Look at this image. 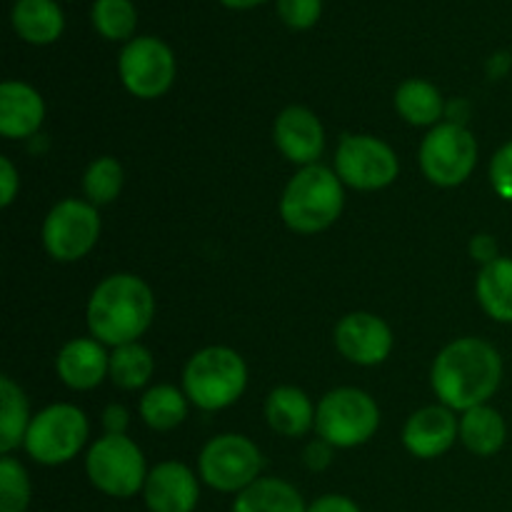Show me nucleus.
I'll return each mask as SVG.
<instances>
[{
  "instance_id": "nucleus-1",
  "label": "nucleus",
  "mask_w": 512,
  "mask_h": 512,
  "mask_svg": "<svg viewBox=\"0 0 512 512\" xmlns=\"http://www.w3.org/2000/svg\"><path fill=\"white\" fill-rule=\"evenodd\" d=\"M430 383L440 405L450 410L478 408L498 393L503 383V358L480 338H458L445 345L430 370Z\"/></svg>"
},
{
  "instance_id": "nucleus-2",
  "label": "nucleus",
  "mask_w": 512,
  "mask_h": 512,
  "mask_svg": "<svg viewBox=\"0 0 512 512\" xmlns=\"http://www.w3.org/2000/svg\"><path fill=\"white\" fill-rule=\"evenodd\" d=\"M88 330L103 345L138 343L155 315L150 285L133 273L108 275L95 285L88 300Z\"/></svg>"
},
{
  "instance_id": "nucleus-3",
  "label": "nucleus",
  "mask_w": 512,
  "mask_h": 512,
  "mask_svg": "<svg viewBox=\"0 0 512 512\" xmlns=\"http://www.w3.org/2000/svg\"><path fill=\"white\" fill-rule=\"evenodd\" d=\"M345 208L343 180L325 165H305L285 185L280 218L293 233L315 235L328 230Z\"/></svg>"
},
{
  "instance_id": "nucleus-4",
  "label": "nucleus",
  "mask_w": 512,
  "mask_h": 512,
  "mask_svg": "<svg viewBox=\"0 0 512 512\" xmlns=\"http://www.w3.org/2000/svg\"><path fill=\"white\" fill-rule=\"evenodd\" d=\"M248 388V365L225 345L198 350L183 370V390L200 410H225L243 398Z\"/></svg>"
},
{
  "instance_id": "nucleus-5",
  "label": "nucleus",
  "mask_w": 512,
  "mask_h": 512,
  "mask_svg": "<svg viewBox=\"0 0 512 512\" xmlns=\"http://www.w3.org/2000/svg\"><path fill=\"white\" fill-rule=\"evenodd\" d=\"M380 428V408L365 390L335 388L315 410V433L333 448H358Z\"/></svg>"
},
{
  "instance_id": "nucleus-6",
  "label": "nucleus",
  "mask_w": 512,
  "mask_h": 512,
  "mask_svg": "<svg viewBox=\"0 0 512 512\" xmlns=\"http://www.w3.org/2000/svg\"><path fill=\"white\" fill-rule=\"evenodd\" d=\"M85 473L95 490L108 498L125 500L143 493L150 470L143 450L128 435H103L88 450Z\"/></svg>"
},
{
  "instance_id": "nucleus-7",
  "label": "nucleus",
  "mask_w": 512,
  "mask_h": 512,
  "mask_svg": "<svg viewBox=\"0 0 512 512\" xmlns=\"http://www.w3.org/2000/svg\"><path fill=\"white\" fill-rule=\"evenodd\" d=\"M88 435L90 425L83 410L70 403H55L33 415L23 448L35 463L53 468L78 458Z\"/></svg>"
},
{
  "instance_id": "nucleus-8",
  "label": "nucleus",
  "mask_w": 512,
  "mask_h": 512,
  "mask_svg": "<svg viewBox=\"0 0 512 512\" xmlns=\"http://www.w3.org/2000/svg\"><path fill=\"white\" fill-rule=\"evenodd\" d=\"M265 460L258 445L238 433L215 435L198 458L200 480L218 493H243L260 480Z\"/></svg>"
},
{
  "instance_id": "nucleus-9",
  "label": "nucleus",
  "mask_w": 512,
  "mask_h": 512,
  "mask_svg": "<svg viewBox=\"0 0 512 512\" xmlns=\"http://www.w3.org/2000/svg\"><path fill=\"white\" fill-rule=\"evenodd\" d=\"M478 165V140L465 125L440 123L420 143V168L438 188H455L473 175Z\"/></svg>"
},
{
  "instance_id": "nucleus-10",
  "label": "nucleus",
  "mask_w": 512,
  "mask_h": 512,
  "mask_svg": "<svg viewBox=\"0 0 512 512\" xmlns=\"http://www.w3.org/2000/svg\"><path fill=\"white\" fill-rule=\"evenodd\" d=\"M100 238L98 208L88 200H60L43 220V245L58 263H75L95 248Z\"/></svg>"
},
{
  "instance_id": "nucleus-11",
  "label": "nucleus",
  "mask_w": 512,
  "mask_h": 512,
  "mask_svg": "<svg viewBox=\"0 0 512 512\" xmlns=\"http://www.w3.org/2000/svg\"><path fill=\"white\" fill-rule=\"evenodd\" d=\"M335 173L355 190H383L395 183L400 163L395 150L375 135H343L335 150Z\"/></svg>"
},
{
  "instance_id": "nucleus-12",
  "label": "nucleus",
  "mask_w": 512,
  "mask_h": 512,
  "mask_svg": "<svg viewBox=\"0 0 512 512\" xmlns=\"http://www.w3.org/2000/svg\"><path fill=\"white\" fill-rule=\"evenodd\" d=\"M118 73L130 95L140 100H155L168 93L173 85L175 55L160 38L140 35L120 50Z\"/></svg>"
},
{
  "instance_id": "nucleus-13",
  "label": "nucleus",
  "mask_w": 512,
  "mask_h": 512,
  "mask_svg": "<svg viewBox=\"0 0 512 512\" xmlns=\"http://www.w3.org/2000/svg\"><path fill=\"white\" fill-rule=\"evenodd\" d=\"M335 348L345 360L355 365H380L393 350V330L383 318L373 313H348L335 325Z\"/></svg>"
},
{
  "instance_id": "nucleus-14",
  "label": "nucleus",
  "mask_w": 512,
  "mask_h": 512,
  "mask_svg": "<svg viewBox=\"0 0 512 512\" xmlns=\"http://www.w3.org/2000/svg\"><path fill=\"white\" fill-rule=\"evenodd\" d=\"M273 140L290 163L315 165L325 148V128L305 105H288L273 123Z\"/></svg>"
},
{
  "instance_id": "nucleus-15",
  "label": "nucleus",
  "mask_w": 512,
  "mask_h": 512,
  "mask_svg": "<svg viewBox=\"0 0 512 512\" xmlns=\"http://www.w3.org/2000/svg\"><path fill=\"white\" fill-rule=\"evenodd\" d=\"M143 498L150 512H195L200 500L198 475L178 460H165L148 473Z\"/></svg>"
},
{
  "instance_id": "nucleus-16",
  "label": "nucleus",
  "mask_w": 512,
  "mask_h": 512,
  "mask_svg": "<svg viewBox=\"0 0 512 512\" xmlns=\"http://www.w3.org/2000/svg\"><path fill=\"white\" fill-rule=\"evenodd\" d=\"M460 435V420L455 410L445 405H428L415 410L403 430V443L410 455L420 460H433L448 453Z\"/></svg>"
},
{
  "instance_id": "nucleus-17",
  "label": "nucleus",
  "mask_w": 512,
  "mask_h": 512,
  "mask_svg": "<svg viewBox=\"0 0 512 512\" xmlns=\"http://www.w3.org/2000/svg\"><path fill=\"white\" fill-rule=\"evenodd\" d=\"M55 370L70 390H93L110 375V355L100 340L75 338L60 348Z\"/></svg>"
},
{
  "instance_id": "nucleus-18",
  "label": "nucleus",
  "mask_w": 512,
  "mask_h": 512,
  "mask_svg": "<svg viewBox=\"0 0 512 512\" xmlns=\"http://www.w3.org/2000/svg\"><path fill=\"white\" fill-rule=\"evenodd\" d=\"M45 120L43 95L28 83L5 80L0 85V133L10 140L30 138Z\"/></svg>"
},
{
  "instance_id": "nucleus-19",
  "label": "nucleus",
  "mask_w": 512,
  "mask_h": 512,
  "mask_svg": "<svg viewBox=\"0 0 512 512\" xmlns=\"http://www.w3.org/2000/svg\"><path fill=\"white\" fill-rule=\"evenodd\" d=\"M315 410L308 393L295 385H280L265 400V420L285 438H300L315 428Z\"/></svg>"
},
{
  "instance_id": "nucleus-20",
  "label": "nucleus",
  "mask_w": 512,
  "mask_h": 512,
  "mask_svg": "<svg viewBox=\"0 0 512 512\" xmlns=\"http://www.w3.org/2000/svg\"><path fill=\"white\" fill-rule=\"evenodd\" d=\"M10 23L30 45H50L63 35L65 15L58 0H15Z\"/></svg>"
},
{
  "instance_id": "nucleus-21",
  "label": "nucleus",
  "mask_w": 512,
  "mask_h": 512,
  "mask_svg": "<svg viewBox=\"0 0 512 512\" xmlns=\"http://www.w3.org/2000/svg\"><path fill=\"white\" fill-rule=\"evenodd\" d=\"M505 438H508L505 418L490 405L465 410L463 418H460V440L478 458H490V455L500 453Z\"/></svg>"
},
{
  "instance_id": "nucleus-22",
  "label": "nucleus",
  "mask_w": 512,
  "mask_h": 512,
  "mask_svg": "<svg viewBox=\"0 0 512 512\" xmlns=\"http://www.w3.org/2000/svg\"><path fill=\"white\" fill-rule=\"evenodd\" d=\"M445 100L433 83L423 78H410L395 90V110L400 118L418 128H435L445 115Z\"/></svg>"
},
{
  "instance_id": "nucleus-23",
  "label": "nucleus",
  "mask_w": 512,
  "mask_h": 512,
  "mask_svg": "<svg viewBox=\"0 0 512 512\" xmlns=\"http://www.w3.org/2000/svg\"><path fill=\"white\" fill-rule=\"evenodd\" d=\"M233 512H308V505L285 480L260 478L235 495Z\"/></svg>"
},
{
  "instance_id": "nucleus-24",
  "label": "nucleus",
  "mask_w": 512,
  "mask_h": 512,
  "mask_svg": "<svg viewBox=\"0 0 512 512\" xmlns=\"http://www.w3.org/2000/svg\"><path fill=\"white\" fill-rule=\"evenodd\" d=\"M475 293L490 318L498 323H512V258L500 255L495 263L480 268Z\"/></svg>"
},
{
  "instance_id": "nucleus-25",
  "label": "nucleus",
  "mask_w": 512,
  "mask_h": 512,
  "mask_svg": "<svg viewBox=\"0 0 512 512\" xmlns=\"http://www.w3.org/2000/svg\"><path fill=\"white\" fill-rule=\"evenodd\" d=\"M30 420L33 415H30L28 398L20 385L13 383V378L3 375L0 378V453L10 455L25 443Z\"/></svg>"
},
{
  "instance_id": "nucleus-26",
  "label": "nucleus",
  "mask_w": 512,
  "mask_h": 512,
  "mask_svg": "<svg viewBox=\"0 0 512 512\" xmlns=\"http://www.w3.org/2000/svg\"><path fill=\"white\" fill-rule=\"evenodd\" d=\"M188 395L175 385H155L140 398V418L158 433L175 430L188 418Z\"/></svg>"
},
{
  "instance_id": "nucleus-27",
  "label": "nucleus",
  "mask_w": 512,
  "mask_h": 512,
  "mask_svg": "<svg viewBox=\"0 0 512 512\" xmlns=\"http://www.w3.org/2000/svg\"><path fill=\"white\" fill-rule=\"evenodd\" d=\"M155 373V360L145 345L128 343L110 353V380L123 390H140Z\"/></svg>"
},
{
  "instance_id": "nucleus-28",
  "label": "nucleus",
  "mask_w": 512,
  "mask_h": 512,
  "mask_svg": "<svg viewBox=\"0 0 512 512\" xmlns=\"http://www.w3.org/2000/svg\"><path fill=\"white\" fill-rule=\"evenodd\" d=\"M93 28L103 35L105 40H133L135 28H138V10L133 0H95L90 10Z\"/></svg>"
},
{
  "instance_id": "nucleus-29",
  "label": "nucleus",
  "mask_w": 512,
  "mask_h": 512,
  "mask_svg": "<svg viewBox=\"0 0 512 512\" xmlns=\"http://www.w3.org/2000/svg\"><path fill=\"white\" fill-rule=\"evenodd\" d=\"M125 183L123 165L118 163L110 155H103V158H95L93 163L88 165L83 178V190L88 203H93L95 208L98 205H110L120 195Z\"/></svg>"
},
{
  "instance_id": "nucleus-30",
  "label": "nucleus",
  "mask_w": 512,
  "mask_h": 512,
  "mask_svg": "<svg viewBox=\"0 0 512 512\" xmlns=\"http://www.w3.org/2000/svg\"><path fill=\"white\" fill-rule=\"evenodd\" d=\"M33 488L28 470L10 455L0 458V512H28Z\"/></svg>"
},
{
  "instance_id": "nucleus-31",
  "label": "nucleus",
  "mask_w": 512,
  "mask_h": 512,
  "mask_svg": "<svg viewBox=\"0 0 512 512\" xmlns=\"http://www.w3.org/2000/svg\"><path fill=\"white\" fill-rule=\"evenodd\" d=\"M278 15L288 28L308 30L323 15V0H278Z\"/></svg>"
},
{
  "instance_id": "nucleus-32",
  "label": "nucleus",
  "mask_w": 512,
  "mask_h": 512,
  "mask_svg": "<svg viewBox=\"0 0 512 512\" xmlns=\"http://www.w3.org/2000/svg\"><path fill=\"white\" fill-rule=\"evenodd\" d=\"M490 185L500 198L512 203V140L490 160Z\"/></svg>"
},
{
  "instance_id": "nucleus-33",
  "label": "nucleus",
  "mask_w": 512,
  "mask_h": 512,
  "mask_svg": "<svg viewBox=\"0 0 512 512\" xmlns=\"http://www.w3.org/2000/svg\"><path fill=\"white\" fill-rule=\"evenodd\" d=\"M333 445L328 443V440L323 438H315L313 443L305 445L303 450V463L308 465L313 473H320V470L328 468L330 463H333Z\"/></svg>"
},
{
  "instance_id": "nucleus-34",
  "label": "nucleus",
  "mask_w": 512,
  "mask_h": 512,
  "mask_svg": "<svg viewBox=\"0 0 512 512\" xmlns=\"http://www.w3.org/2000/svg\"><path fill=\"white\" fill-rule=\"evenodd\" d=\"M470 258H473L475 263L483 265V268H485V265L495 263V260L500 258L498 240H495L493 235H488V233L473 235V240H470Z\"/></svg>"
},
{
  "instance_id": "nucleus-35",
  "label": "nucleus",
  "mask_w": 512,
  "mask_h": 512,
  "mask_svg": "<svg viewBox=\"0 0 512 512\" xmlns=\"http://www.w3.org/2000/svg\"><path fill=\"white\" fill-rule=\"evenodd\" d=\"M18 188V170H15V165L10 163L8 158H0V195H3V198H0V205H3V208H10V205H13Z\"/></svg>"
},
{
  "instance_id": "nucleus-36",
  "label": "nucleus",
  "mask_w": 512,
  "mask_h": 512,
  "mask_svg": "<svg viewBox=\"0 0 512 512\" xmlns=\"http://www.w3.org/2000/svg\"><path fill=\"white\" fill-rule=\"evenodd\" d=\"M308 512H363L360 510V505L355 503L353 498H348V495H323V498L313 500V503L308 505Z\"/></svg>"
},
{
  "instance_id": "nucleus-37",
  "label": "nucleus",
  "mask_w": 512,
  "mask_h": 512,
  "mask_svg": "<svg viewBox=\"0 0 512 512\" xmlns=\"http://www.w3.org/2000/svg\"><path fill=\"white\" fill-rule=\"evenodd\" d=\"M128 423H130V415H128V410L123 408V405L113 403V405H108V408L103 410L105 435H125V430H128Z\"/></svg>"
},
{
  "instance_id": "nucleus-38",
  "label": "nucleus",
  "mask_w": 512,
  "mask_h": 512,
  "mask_svg": "<svg viewBox=\"0 0 512 512\" xmlns=\"http://www.w3.org/2000/svg\"><path fill=\"white\" fill-rule=\"evenodd\" d=\"M510 65H512V58L508 53H495L488 63L490 78H503V75L510 70Z\"/></svg>"
},
{
  "instance_id": "nucleus-39",
  "label": "nucleus",
  "mask_w": 512,
  "mask_h": 512,
  "mask_svg": "<svg viewBox=\"0 0 512 512\" xmlns=\"http://www.w3.org/2000/svg\"><path fill=\"white\" fill-rule=\"evenodd\" d=\"M225 8H233V10H250L260 3H268V0H220Z\"/></svg>"
}]
</instances>
